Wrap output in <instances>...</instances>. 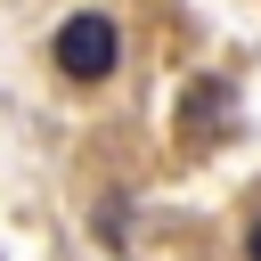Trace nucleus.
<instances>
[{
    "label": "nucleus",
    "instance_id": "nucleus-1",
    "mask_svg": "<svg viewBox=\"0 0 261 261\" xmlns=\"http://www.w3.org/2000/svg\"><path fill=\"white\" fill-rule=\"evenodd\" d=\"M49 65L65 73V82H114V65H122V33H114V16H98V8H82V16H65L57 33H49Z\"/></svg>",
    "mask_w": 261,
    "mask_h": 261
},
{
    "label": "nucleus",
    "instance_id": "nucleus-2",
    "mask_svg": "<svg viewBox=\"0 0 261 261\" xmlns=\"http://www.w3.org/2000/svg\"><path fill=\"white\" fill-rule=\"evenodd\" d=\"M245 261H261V212H253V228H245Z\"/></svg>",
    "mask_w": 261,
    "mask_h": 261
}]
</instances>
